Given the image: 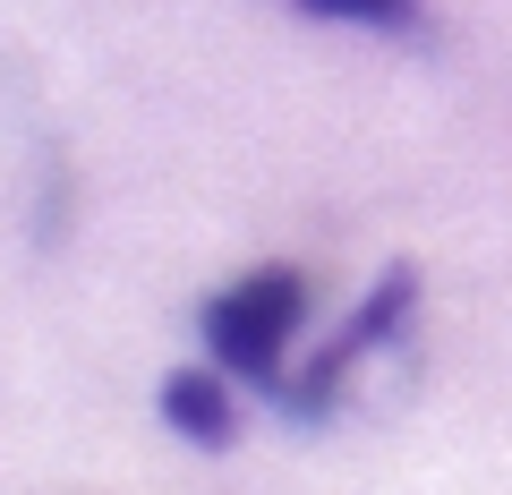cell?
<instances>
[{
    "label": "cell",
    "instance_id": "6da1fadb",
    "mask_svg": "<svg viewBox=\"0 0 512 495\" xmlns=\"http://www.w3.org/2000/svg\"><path fill=\"white\" fill-rule=\"evenodd\" d=\"M299 316H308V282L291 265H265V274L231 282L222 299H205V342H214V367L248 376L282 402V350H291Z\"/></svg>",
    "mask_w": 512,
    "mask_h": 495
},
{
    "label": "cell",
    "instance_id": "7a4b0ae2",
    "mask_svg": "<svg viewBox=\"0 0 512 495\" xmlns=\"http://www.w3.org/2000/svg\"><path fill=\"white\" fill-rule=\"evenodd\" d=\"M410 291H419V274H410V265H393V274L376 282V299H367V308H359V316H350V325L308 359V376H299V385H282V410H291V419H325L333 393H342V376H350V367H359L367 350H376L384 333L410 316Z\"/></svg>",
    "mask_w": 512,
    "mask_h": 495
},
{
    "label": "cell",
    "instance_id": "3957f363",
    "mask_svg": "<svg viewBox=\"0 0 512 495\" xmlns=\"http://www.w3.org/2000/svg\"><path fill=\"white\" fill-rule=\"evenodd\" d=\"M163 419L180 427L188 444H205V453H222V444L239 436V410H231V385H222L214 367H180V376H163Z\"/></svg>",
    "mask_w": 512,
    "mask_h": 495
},
{
    "label": "cell",
    "instance_id": "277c9868",
    "mask_svg": "<svg viewBox=\"0 0 512 495\" xmlns=\"http://www.w3.org/2000/svg\"><path fill=\"white\" fill-rule=\"evenodd\" d=\"M308 9H325V18H367V26H384V18H402L410 0H308Z\"/></svg>",
    "mask_w": 512,
    "mask_h": 495
}]
</instances>
